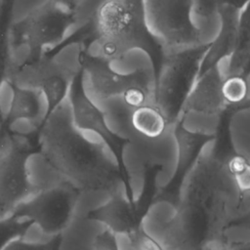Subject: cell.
Instances as JSON below:
<instances>
[{"mask_svg":"<svg viewBox=\"0 0 250 250\" xmlns=\"http://www.w3.org/2000/svg\"><path fill=\"white\" fill-rule=\"evenodd\" d=\"M39 151L79 191L127 188L119 156L93 131L78 127L68 94L54 106L37 133Z\"/></svg>","mask_w":250,"mask_h":250,"instance_id":"obj_1","label":"cell"},{"mask_svg":"<svg viewBox=\"0 0 250 250\" xmlns=\"http://www.w3.org/2000/svg\"><path fill=\"white\" fill-rule=\"evenodd\" d=\"M249 194L238 188L213 138L203 145L182 176L176 206L205 222L209 241L221 239L228 226L248 218Z\"/></svg>","mask_w":250,"mask_h":250,"instance_id":"obj_2","label":"cell"},{"mask_svg":"<svg viewBox=\"0 0 250 250\" xmlns=\"http://www.w3.org/2000/svg\"><path fill=\"white\" fill-rule=\"evenodd\" d=\"M69 42H78L82 52L109 64L135 49L148 56L153 69L162 57L146 26L142 0H103L65 44Z\"/></svg>","mask_w":250,"mask_h":250,"instance_id":"obj_3","label":"cell"},{"mask_svg":"<svg viewBox=\"0 0 250 250\" xmlns=\"http://www.w3.org/2000/svg\"><path fill=\"white\" fill-rule=\"evenodd\" d=\"M209 43L185 51L162 55L154 68L155 106L168 126L180 122L186 100L199 76Z\"/></svg>","mask_w":250,"mask_h":250,"instance_id":"obj_4","label":"cell"},{"mask_svg":"<svg viewBox=\"0 0 250 250\" xmlns=\"http://www.w3.org/2000/svg\"><path fill=\"white\" fill-rule=\"evenodd\" d=\"M193 0H142L146 26L162 55L209 43L191 21Z\"/></svg>","mask_w":250,"mask_h":250,"instance_id":"obj_5","label":"cell"},{"mask_svg":"<svg viewBox=\"0 0 250 250\" xmlns=\"http://www.w3.org/2000/svg\"><path fill=\"white\" fill-rule=\"evenodd\" d=\"M77 22L74 10L49 0L19 23L25 46L37 60L62 47L76 32L74 25L80 28Z\"/></svg>","mask_w":250,"mask_h":250,"instance_id":"obj_6","label":"cell"},{"mask_svg":"<svg viewBox=\"0 0 250 250\" xmlns=\"http://www.w3.org/2000/svg\"><path fill=\"white\" fill-rule=\"evenodd\" d=\"M79 190L68 182L34 192L21 203L14 215L37 226L49 236H59L74 219Z\"/></svg>","mask_w":250,"mask_h":250,"instance_id":"obj_7","label":"cell"},{"mask_svg":"<svg viewBox=\"0 0 250 250\" xmlns=\"http://www.w3.org/2000/svg\"><path fill=\"white\" fill-rule=\"evenodd\" d=\"M31 151L28 138L4 133L0 136V217L9 216L32 191L28 186L24 159Z\"/></svg>","mask_w":250,"mask_h":250,"instance_id":"obj_8","label":"cell"},{"mask_svg":"<svg viewBox=\"0 0 250 250\" xmlns=\"http://www.w3.org/2000/svg\"><path fill=\"white\" fill-rule=\"evenodd\" d=\"M80 81L85 95L99 106L105 100L121 96L134 78V71L122 74L110 64L81 51Z\"/></svg>","mask_w":250,"mask_h":250,"instance_id":"obj_9","label":"cell"},{"mask_svg":"<svg viewBox=\"0 0 250 250\" xmlns=\"http://www.w3.org/2000/svg\"><path fill=\"white\" fill-rule=\"evenodd\" d=\"M223 79L217 64L202 72L186 100L182 115L195 113L221 119L229 110L221 92Z\"/></svg>","mask_w":250,"mask_h":250,"instance_id":"obj_10","label":"cell"},{"mask_svg":"<svg viewBox=\"0 0 250 250\" xmlns=\"http://www.w3.org/2000/svg\"><path fill=\"white\" fill-rule=\"evenodd\" d=\"M68 96L75 124L82 129L93 131L101 136L114 152L120 156L124 142L109 131L102 110L85 95L80 81V73L73 79Z\"/></svg>","mask_w":250,"mask_h":250,"instance_id":"obj_11","label":"cell"},{"mask_svg":"<svg viewBox=\"0 0 250 250\" xmlns=\"http://www.w3.org/2000/svg\"><path fill=\"white\" fill-rule=\"evenodd\" d=\"M87 217L101 222L115 235H130L141 222L127 188L113 192L104 204Z\"/></svg>","mask_w":250,"mask_h":250,"instance_id":"obj_12","label":"cell"},{"mask_svg":"<svg viewBox=\"0 0 250 250\" xmlns=\"http://www.w3.org/2000/svg\"><path fill=\"white\" fill-rule=\"evenodd\" d=\"M245 6L238 8L233 5L226 4L218 8L217 15L220 16L222 28L217 37L209 42L208 49L201 62L199 75L211 66L217 64L222 59L229 56L234 50L238 40L240 17Z\"/></svg>","mask_w":250,"mask_h":250,"instance_id":"obj_13","label":"cell"},{"mask_svg":"<svg viewBox=\"0 0 250 250\" xmlns=\"http://www.w3.org/2000/svg\"><path fill=\"white\" fill-rule=\"evenodd\" d=\"M15 87L13 106L4 123L14 119L26 120L39 131L51 110L46 95L40 89Z\"/></svg>","mask_w":250,"mask_h":250,"instance_id":"obj_14","label":"cell"},{"mask_svg":"<svg viewBox=\"0 0 250 250\" xmlns=\"http://www.w3.org/2000/svg\"><path fill=\"white\" fill-rule=\"evenodd\" d=\"M24 170L32 193L65 181L39 150H31L27 153L24 159Z\"/></svg>","mask_w":250,"mask_h":250,"instance_id":"obj_15","label":"cell"},{"mask_svg":"<svg viewBox=\"0 0 250 250\" xmlns=\"http://www.w3.org/2000/svg\"><path fill=\"white\" fill-rule=\"evenodd\" d=\"M228 65L225 70L220 71L223 78L230 75H245L249 74L250 64V27L248 5L244 7L239 24V34L236 46L232 53L226 57Z\"/></svg>","mask_w":250,"mask_h":250,"instance_id":"obj_16","label":"cell"},{"mask_svg":"<svg viewBox=\"0 0 250 250\" xmlns=\"http://www.w3.org/2000/svg\"><path fill=\"white\" fill-rule=\"evenodd\" d=\"M173 133L177 146V166L174 178L181 179L203 145L213 138L191 133L180 122L173 125Z\"/></svg>","mask_w":250,"mask_h":250,"instance_id":"obj_17","label":"cell"},{"mask_svg":"<svg viewBox=\"0 0 250 250\" xmlns=\"http://www.w3.org/2000/svg\"><path fill=\"white\" fill-rule=\"evenodd\" d=\"M130 123L136 134L146 139H157L168 128L164 116L155 105H143L134 108Z\"/></svg>","mask_w":250,"mask_h":250,"instance_id":"obj_18","label":"cell"},{"mask_svg":"<svg viewBox=\"0 0 250 250\" xmlns=\"http://www.w3.org/2000/svg\"><path fill=\"white\" fill-rule=\"evenodd\" d=\"M229 132L233 152L250 159L249 106L236 108L229 119Z\"/></svg>","mask_w":250,"mask_h":250,"instance_id":"obj_19","label":"cell"},{"mask_svg":"<svg viewBox=\"0 0 250 250\" xmlns=\"http://www.w3.org/2000/svg\"><path fill=\"white\" fill-rule=\"evenodd\" d=\"M221 92L229 109L249 106V74L225 77Z\"/></svg>","mask_w":250,"mask_h":250,"instance_id":"obj_20","label":"cell"},{"mask_svg":"<svg viewBox=\"0 0 250 250\" xmlns=\"http://www.w3.org/2000/svg\"><path fill=\"white\" fill-rule=\"evenodd\" d=\"M59 236L49 237L41 231L31 229L9 242L3 250H57Z\"/></svg>","mask_w":250,"mask_h":250,"instance_id":"obj_21","label":"cell"},{"mask_svg":"<svg viewBox=\"0 0 250 250\" xmlns=\"http://www.w3.org/2000/svg\"><path fill=\"white\" fill-rule=\"evenodd\" d=\"M227 167L229 173L232 175L238 188L240 191L250 190V159L239 155L237 153H232L228 157H225Z\"/></svg>","mask_w":250,"mask_h":250,"instance_id":"obj_22","label":"cell"},{"mask_svg":"<svg viewBox=\"0 0 250 250\" xmlns=\"http://www.w3.org/2000/svg\"><path fill=\"white\" fill-rule=\"evenodd\" d=\"M30 222L14 214L0 217V250L13 239L21 236Z\"/></svg>","mask_w":250,"mask_h":250,"instance_id":"obj_23","label":"cell"},{"mask_svg":"<svg viewBox=\"0 0 250 250\" xmlns=\"http://www.w3.org/2000/svg\"><path fill=\"white\" fill-rule=\"evenodd\" d=\"M248 3L249 0H193L190 9L191 21L193 18H196L197 20L206 21L214 14H217L218 8L222 5L229 4L241 8Z\"/></svg>","mask_w":250,"mask_h":250,"instance_id":"obj_24","label":"cell"},{"mask_svg":"<svg viewBox=\"0 0 250 250\" xmlns=\"http://www.w3.org/2000/svg\"><path fill=\"white\" fill-rule=\"evenodd\" d=\"M16 87L14 83L7 78L0 80V121L4 123L12 109Z\"/></svg>","mask_w":250,"mask_h":250,"instance_id":"obj_25","label":"cell"},{"mask_svg":"<svg viewBox=\"0 0 250 250\" xmlns=\"http://www.w3.org/2000/svg\"><path fill=\"white\" fill-rule=\"evenodd\" d=\"M49 0H13L11 17L14 23H19Z\"/></svg>","mask_w":250,"mask_h":250,"instance_id":"obj_26","label":"cell"},{"mask_svg":"<svg viewBox=\"0 0 250 250\" xmlns=\"http://www.w3.org/2000/svg\"><path fill=\"white\" fill-rule=\"evenodd\" d=\"M134 250H163V247L140 226L127 236Z\"/></svg>","mask_w":250,"mask_h":250,"instance_id":"obj_27","label":"cell"},{"mask_svg":"<svg viewBox=\"0 0 250 250\" xmlns=\"http://www.w3.org/2000/svg\"><path fill=\"white\" fill-rule=\"evenodd\" d=\"M94 246L95 250H120L116 235L107 229L97 235Z\"/></svg>","mask_w":250,"mask_h":250,"instance_id":"obj_28","label":"cell"},{"mask_svg":"<svg viewBox=\"0 0 250 250\" xmlns=\"http://www.w3.org/2000/svg\"><path fill=\"white\" fill-rule=\"evenodd\" d=\"M200 250H232L221 239H213L205 242Z\"/></svg>","mask_w":250,"mask_h":250,"instance_id":"obj_29","label":"cell"},{"mask_svg":"<svg viewBox=\"0 0 250 250\" xmlns=\"http://www.w3.org/2000/svg\"><path fill=\"white\" fill-rule=\"evenodd\" d=\"M58 3H61L72 10H74L76 12V16H77V13H78V10H79V7H80V4L83 0H54Z\"/></svg>","mask_w":250,"mask_h":250,"instance_id":"obj_30","label":"cell"},{"mask_svg":"<svg viewBox=\"0 0 250 250\" xmlns=\"http://www.w3.org/2000/svg\"><path fill=\"white\" fill-rule=\"evenodd\" d=\"M1 123H2V122L0 121V136H1V134H2V133H1V132H2V131H1V129H2V125H1Z\"/></svg>","mask_w":250,"mask_h":250,"instance_id":"obj_31","label":"cell"}]
</instances>
